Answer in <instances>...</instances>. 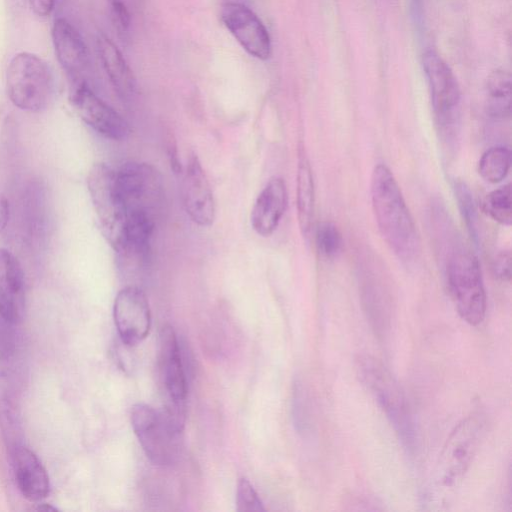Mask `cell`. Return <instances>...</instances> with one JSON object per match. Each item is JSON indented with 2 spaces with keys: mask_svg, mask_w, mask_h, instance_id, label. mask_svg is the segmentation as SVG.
Listing matches in <instances>:
<instances>
[{
  "mask_svg": "<svg viewBox=\"0 0 512 512\" xmlns=\"http://www.w3.org/2000/svg\"><path fill=\"white\" fill-rule=\"evenodd\" d=\"M16 325L0 314V360L9 359L14 354Z\"/></svg>",
  "mask_w": 512,
  "mask_h": 512,
  "instance_id": "484cf974",
  "label": "cell"
},
{
  "mask_svg": "<svg viewBox=\"0 0 512 512\" xmlns=\"http://www.w3.org/2000/svg\"><path fill=\"white\" fill-rule=\"evenodd\" d=\"M159 375L166 397L162 410L183 428L188 382L181 347L170 326L163 327L160 333Z\"/></svg>",
  "mask_w": 512,
  "mask_h": 512,
  "instance_id": "9c48e42d",
  "label": "cell"
},
{
  "mask_svg": "<svg viewBox=\"0 0 512 512\" xmlns=\"http://www.w3.org/2000/svg\"><path fill=\"white\" fill-rule=\"evenodd\" d=\"M183 205L187 215L201 227L210 226L215 219V201L208 178L195 154L185 167L182 181Z\"/></svg>",
  "mask_w": 512,
  "mask_h": 512,
  "instance_id": "5bb4252c",
  "label": "cell"
},
{
  "mask_svg": "<svg viewBox=\"0 0 512 512\" xmlns=\"http://www.w3.org/2000/svg\"><path fill=\"white\" fill-rule=\"evenodd\" d=\"M116 181L126 217L143 215L156 220L164 196L161 175L152 165L127 162L116 171Z\"/></svg>",
  "mask_w": 512,
  "mask_h": 512,
  "instance_id": "52a82bcc",
  "label": "cell"
},
{
  "mask_svg": "<svg viewBox=\"0 0 512 512\" xmlns=\"http://www.w3.org/2000/svg\"><path fill=\"white\" fill-rule=\"evenodd\" d=\"M5 86L14 106L27 112H41L53 100L55 79L43 58L22 51L16 53L7 66Z\"/></svg>",
  "mask_w": 512,
  "mask_h": 512,
  "instance_id": "277c9868",
  "label": "cell"
},
{
  "mask_svg": "<svg viewBox=\"0 0 512 512\" xmlns=\"http://www.w3.org/2000/svg\"><path fill=\"white\" fill-rule=\"evenodd\" d=\"M13 468L17 487L24 498L31 502H41L48 496L49 476L32 450L25 446L14 448Z\"/></svg>",
  "mask_w": 512,
  "mask_h": 512,
  "instance_id": "ac0fdd59",
  "label": "cell"
},
{
  "mask_svg": "<svg viewBox=\"0 0 512 512\" xmlns=\"http://www.w3.org/2000/svg\"><path fill=\"white\" fill-rule=\"evenodd\" d=\"M236 505L239 512H261L265 508L252 484L241 478L237 485Z\"/></svg>",
  "mask_w": 512,
  "mask_h": 512,
  "instance_id": "d4e9b609",
  "label": "cell"
},
{
  "mask_svg": "<svg viewBox=\"0 0 512 512\" xmlns=\"http://www.w3.org/2000/svg\"><path fill=\"white\" fill-rule=\"evenodd\" d=\"M456 196L463 218L471 234H475V208L469 189L463 183L455 186Z\"/></svg>",
  "mask_w": 512,
  "mask_h": 512,
  "instance_id": "4316f807",
  "label": "cell"
},
{
  "mask_svg": "<svg viewBox=\"0 0 512 512\" xmlns=\"http://www.w3.org/2000/svg\"><path fill=\"white\" fill-rule=\"evenodd\" d=\"M315 243L319 254L326 258L336 257L343 245V238L338 227L329 221L318 224L315 231Z\"/></svg>",
  "mask_w": 512,
  "mask_h": 512,
  "instance_id": "cb8c5ba5",
  "label": "cell"
},
{
  "mask_svg": "<svg viewBox=\"0 0 512 512\" xmlns=\"http://www.w3.org/2000/svg\"><path fill=\"white\" fill-rule=\"evenodd\" d=\"M10 205L7 197L0 193V234H2L9 222Z\"/></svg>",
  "mask_w": 512,
  "mask_h": 512,
  "instance_id": "4dcf8cb0",
  "label": "cell"
},
{
  "mask_svg": "<svg viewBox=\"0 0 512 512\" xmlns=\"http://www.w3.org/2000/svg\"><path fill=\"white\" fill-rule=\"evenodd\" d=\"M370 194L372 208L381 236L403 261L415 260L420 254V238L400 187L384 164L374 167Z\"/></svg>",
  "mask_w": 512,
  "mask_h": 512,
  "instance_id": "6da1fadb",
  "label": "cell"
},
{
  "mask_svg": "<svg viewBox=\"0 0 512 512\" xmlns=\"http://www.w3.org/2000/svg\"><path fill=\"white\" fill-rule=\"evenodd\" d=\"M288 204L285 181L279 176L268 180L257 196L250 214L253 230L260 236H270L278 227Z\"/></svg>",
  "mask_w": 512,
  "mask_h": 512,
  "instance_id": "9a60e30c",
  "label": "cell"
},
{
  "mask_svg": "<svg viewBox=\"0 0 512 512\" xmlns=\"http://www.w3.org/2000/svg\"><path fill=\"white\" fill-rule=\"evenodd\" d=\"M87 187L101 230L107 241L118 249L124 232L126 213L121 200L116 171L105 163L89 170Z\"/></svg>",
  "mask_w": 512,
  "mask_h": 512,
  "instance_id": "ba28073f",
  "label": "cell"
},
{
  "mask_svg": "<svg viewBox=\"0 0 512 512\" xmlns=\"http://www.w3.org/2000/svg\"><path fill=\"white\" fill-rule=\"evenodd\" d=\"M33 13L39 17H47L54 9L56 0H28Z\"/></svg>",
  "mask_w": 512,
  "mask_h": 512,
  "instance_id": "f546056e",
  "label": "cell"
},
{
  "mask_svg": "<svg viewBox=\"0 0 512 512\" xmlns=\"http://www.w3.org/2000/svg\"><path fill=\"white\" fill-rule=\"evenodd\" d=\"M221 20L248 54L261 60L270 57L272 45L268 30L250 8L240 3H226L221 10Z\"/></svg>",
  "mask_w": 512,
  "mask_h": 512,
  "instance_id": "7c38bea8",
  "label": "cell"
},
{
  "mask_svg": "<svg viewBox=\"0 0 512 512\" xmlns=\"http://www.w3.org/2000/svg\"><path fill=\"white\" fill-rule=\"evenodd\" d=\"M25 308V280L18 259L0 248V314L18 324Z\"/></svg>",
  "mask_w": 512,
  "mask_h": 512,
  "instance_id": "2e32d148",
  "label": "cell"
},
{
  "mask_svg": "<svg viewBox=\"0 0 512 512\" xmlns=\"http://www.w3.org/2000/svg\"><path fill=\"white\" fill-rule=\"evenodd\" d=\"M296 203L299 227L309 235L314 218L315 191L312 169L304 150H300L297 167Z\"/></svg>",
  "mask_w": 512,
  "mask_h": 512,
  "instance_id": "ffe728a7",
  "label": "cell"
},
{
  "mask_svg": "<svg viewBox=\"0 0 512 512\" xmlns=\"http://www.w3.org/2000/svg\"><path fill=\"white\" fill-rule=\"evenodd\" d=\"M356 370L360 381L376 400L409 451L416 447L417 435L407 399L387 368L371 356H359Z\"/></svg>",
  "mask_w": 512,
  "mask_h": 512,
  "instance_id": "3957f363",
  "label": "cell"
},
{
  "mask_svg": "<svg viewBox=\"0 0 512 512\" xmlns=\"http://www.w3.org/2000/svg\"><path fill=\"white\" fill-rule=\"evenodd\" d=\"M482 208L494 221L502 225H510L512 222L511 185H504L487 194Z\"/></svg>",
  "mask_w": 512,
  "mask_h": 512,
  "instance_id": "603a6c76",
  "label": "cell"
},
{
  "mask_svg": "<svg viewBox=\"0 0 512 512\" xmlns=\"http://www.w3.org/2000/svg\"><path fill=\"white\" fill-rule=\"evenodd\" d=\"M494 275L502 281L511 279V254L509 251H503L497 255L493 263Z\"/></svg>",
  "mask_w": 512,
  "mask_h": 512,
  "instance_id": "f1b7e54d",
  "label": "cell"
},
{
  "mask_svg": "<svg viewBox=\"0 0 512 512\" xmlns=\"http://www.w3.org/2000/svg\"><path fill=\"white\" fill-rule=\"evenodd\" d=\"M486 111L495 119H504L511 112V76L505 69H495L486 81Z\"/></svg>",
  "mask_w": 512,
  "mask_h": 512,
  "instance_id": "44dd1931",
  "label": "cell"
},
{
  "mask_svg": "<svg viewBox=\"0 0 512 512\" xmlns=\"http://www.w3.org/2000/svg\"><path fill=\"white\" fill-rule=\"evenodd\" d=\"M71 100L80 118L98 134L115 141L129 136L128 122L85 83L74 89Z\"/></svg>",
  "mask_w": 512,
  "mask_h": 512,
  "instance_id": "4fadbf2b",
  "label": "cell"
},
{
  "mask_svg": "<svg viewBox=\"0 0 512 512\" xmlns=\"http://www.w3.org/2000/svg\"><path fill=\"white\" fill-rule=\"evenodd\" d=\"M449 289L461 318L480 324L486 313V294L477 257L464 247L456 248L447 262Z\"/></svg>",
  "mask_w": 512,
  "mask_h": 512,
  "instance_id": "5b68a950",
  "label": "cell"
},
{
  "mask_svg": "<svg viewBox=\"0 0 512 512\" xmlns=\"http://www.w3.org/2000/svg\"><path fill=\"white\" fill-rule=\"evenodd\" d=\"M483 430L480 418L470 416L451 432L436 463L427 488L429 504H445L454 494L477 451Z\"/></svg>",
  "mask_w": 512,
  "mask_h": 512,
  "instance_id": "7a4b0ae2",
  "label": "cell"
},
{
  "mask_svg": "<svg viewBox=\"0 0 512 512\" xmlns=\"http://www.w3.org/2000/svg\"><path fill=\"white\" fill-rule=\"evenodd\" d=\"M37 510H40V511H57V508L56 507H53L52 505L50 504H39Z\"/></svg>",
  "mask_w": 512,
  "mask_h": 512,
  "instance_id": "1f68e13d",
  "label": "cell"
},
{
  "mask_svg": "<svg viewBox=\"0 0 512 512\" xmlns=\"http://www.w3.org/2000/svg\"><path fill=\"white\" fill-rule=\"evenodd\" d=\"M51 38L58 62L71 76L80 75L88 65V51L78 30L66 18H57Z\"/></svg>",
  "mask_w": 512,
  "mask_h": 512,
  "instance_id": "e0dca14e",
  "label": "cell"
},
{
  "mask_svg": "<svg viewBox=\"0 0 512 512\" xmlns=\"http://www.w3.org/2000/svg\"><path fill=\"white\" fill-rule=\"evenodd\" d=\"M113 317L121 343L135 346L149 333L151 312L143 290L130 285L120 290L115 297Z\"/></svg>",
  "mask_w": 512,
  "mask_h": 512,
  "instance_id": "8fae6325",
  "label": "cell"
},
{
  "mask_svg": "<svg viewBox=\"0 0 512 512\" xmlns=\"http://www.w3.org/2000/svg\"><path fill=\"white\" fill-rule=\"evenodd\" d=\"M109 10L114 28L121 36H126L130 28V13L123 0H109Z\"/></svg>",
  "mask_w": 512,
  "mask_h": 512,
  "instance_id": "83f0119b",
  "label": "cell"
},
{
  "mask_svg": "<svg viewBox=\"0 0 512 512\" xmlns=\"http://www.w3.org/2000/svg\"><path fill=\"white\" fill-rule=\"evenodd\" d=\"M134 433L149 460L161 466L171 465L180 454V434L176 425L162 410L138 403L131 410Z\"/></svg>",
  "mask_w": 512,
  "mask_h": 512,
  "instance_id": "8992f818",
  "label": "cell"
},
{
  "mask_svg": "<svg viewBox=\"0 0 512 512\" xmlns=\"http://www.w3.org/2000/svg\"><path fill=\"white\" fill-rule=\"evenodd\" d=\"M422 65L438 124L445 128L451 127L460 107L458 81L447 62L434 50L424 52Z\"/></svg>",
  "mask_w": 512,
  "mask_h": 512,
  "instance_id": "30bf717a",
  "label": "cell"
},
{
  "mask_svg": "<svg viewBox=\"0 0 512 512\" xmlns=\"http://www.w3.org/2000/svg\"><path fill=\"white\" fill-rule=\"evenodd\" d=\"M97 49L104 70L116 93L123 100L132 99L136 92V80L122 53L104 35L98 37Z\"/></svg>",
  "mask_w": 512,
  "mask_h": 512,
  "instance_id": "d6986e66",
  "label": "cell"
},
{
  "mask_svg": "<svg viewBox=\"0 0 512 512\" xmlns=\"http://www.w3.org/2000/svg\"><path fill=\"white\" fill-rule=\"evenodd\" d=\"M510 164V149L505 146H494L482 154L478 164V172L485 181L498 183L507 176Z\"/></svg>",
  "mask_w": 512,
  "mask_h": 512,
  "instance_id": "7402d4cb",
  "label": "cell"
}]
</instances>
